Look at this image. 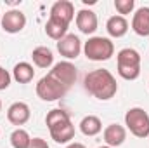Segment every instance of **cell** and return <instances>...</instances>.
<instances>
[{
	"label": "cell",
	"mask_w": 149,
	"mask_h": 148,
	"mask_svg": "<svg viewBox=\"0 0 149 148\" xmlns=\"http://www.w3.org/2000/svg\"><path fill=\"white\" fill-rule=\"evenodd\" d=\"M10 80H12V75L9 73L5 68L0 66V91H5L10 85Z\"/></svg>",
	"instance_id": "obj_22"
},
{
	"label": "cell",
	"mask_w": 149,
	"mask_h": 148,
	"mask_svg": "<svg viewBox=\"0 0 149 148\" xmlns=\"http://www.w3.org/2000/svg\"><path fill=\"white\" fill-rule=\"evenodd\" d=\"M31 59H33L35 66H38V68H49V66H52V63H54V54H52V51H50L49 47L40 45V47H35V49H33Z\"/></svg>",
	"instance_id": "obj_16"
},
{
	"label": "cell",
	"mask_w": 149,
	"mask_h": 148,
	"mask_svg": "<svg viewBox=\"0 0 149 148\" xmlns=\"http://www.w3.org/2000/svg\"><path fill=\"white\" fill-rule=\"evenodd\" d=\"M135 7V2L134 0H114V9L120 12V16L123 14H130Z\"/></svg>",
	"instance_id": "obj_21"
},
{
	"label": "cell",
	"mask_w": 149,
	"mask_h": 148,
	"mask_svg": "<svg viewBox=\"0 0 149 148\" xmlns=\"http://www.w3.org/2000/svg\"><path fill=\"white\" fill-rule=\"evenodd\" d=\"M45 33H47V37H50L52 40L59 42L63 37L68 35V26L61 25V23H57V21H54V19L49 18V21L45 23Z\"/></svg>",
	"instance_id": "obj_19"
},
{
	"label": "cell",
	"mask_w": 149,
	"mask_h": 148,
	"mask_svg": "<svg viewBox=\"0 0 149 148\" xmlns=\"http://www.w3.org/2000/svg\"><path fill=\"white\" fill-rule=\"evenodd\" d=\"M125 125L135 138L149 136V115L144 108H130L125 113Z\"/></svg>",
	"instance_id": "obj_5"
},
{
	"label": "cell",
	"mask_w": 149,
	"mask_h": 148,
	"mask_svg": "<svg viewBox=\"0 0 149 148\" xmlns=\"http://www.w3.org/2000/svg\"><path fill=\"white\" fill-rule=\"evenodd\" d=\"M118 75L125 80H135L141 75V54L135 49H121L116 56Z\"/></svg>",
	"instance_id": "obj_3"
},
{
	"label": "cell",
	"mask_w": 149,
	"mask_h": 148,
	"mask_svg": "<svg viewBox=\"0 0 149 148\" xmlns=\"http://www.w3.org/2000/svg\"><path fill=\"white\" fill-rule=\"evenodd\" d=\"M50 19L70 26V23L74 19V5L70 0H57L52 7H50Z\"/></svg>",
	"instance_id": "obj_9"
},
{
	"label": "cell",
	"mask_w": 149,
	"mask_h": 148,
	"mask_svg": "<svg viewBox=\"0 0 149 148\" xmlns=\"http://www.w3.org/2000/svg\"><path fill=\"white\" fill-rule=\"evenodd\" d=\"M83 87L88 94H92L94 98L101 99V101H108L118 92V84L116 78L113 77L109 70L99 68V70H92L85 75L83 78Z\"/></svg>",
	"instance_id": "obj_1"
},
{
	"label": "cell",
	"mask_w": 149,
	"mask_h": 148,
	"mask_svg": "<svg viewBox=\"0 0 149 148\" xmlns=\"http://www.w3.org/2000/svg\"><path fill=\"white\" fill-rule=\"evenodd\" d=\"M102 136H104V143H106L108 147H111V148L120 147V145H123L125 140H127V129H125L123 125H120V124H109V125L104 129Z\"/></svg>",
	"instance_id": "obj_13"
},
{
	"label": "cell",
	"mask_w": 149,
	"mask_h": 148,
	"mask_svg": "<svg viewBox=\"0 0 149 148\" xmlns=\"http://www.w3.org/2000/svg\"><path fill=\"white\" fill-rule=\"evenodd\" d=\"M57 51L66 59H74L81 52V42H80V38L76 37V35L68 33L66 37H63L57 42Z\"/></svg>",
	"instance_id": "obj_10"
},
{
	"label": "cell",
	"mask_w": 149,
	"mask_h": 148,
	"mask_svg": "<svg viewBox=\"0 0 149 148\" xmlns=\"http://www.w3.org/2000/svg\"><path fill=\"white\" fill-rule=\"evenodd\" d=\"M106 30L108 33L114 38H120L123 35H127L128 32V21L123 16H111L106 23Z\"/></svg>",
	"instance_id": "obj_15"
},
{
	"label": "cell",
	"mask_w": 149,
	"mask_h": 148,
	"mask_svg": "<svg viewBox=\"0 0 149 148\" xmlns=\"http://www.w3.org/2000/svg\"><path fill=\"white\" fill-rule=\"evenodd\" d=\"M31 143V136L28 134V131L17 127L12 134H10V145L12 148H28Z\"/></svg>",
	"instance_id": "obj_20"
},
{
	"label": "cell",
	"mask_w": 149,
	"mask_h": 148,
	"mask_svg": "<svg viewBox=\"0 0 149 148\" xmlns=\"http://www.w3.org/2000/svg\"><path fill=\"white\" fill-rule=\"evenodd\" d=\"M31 117V111L30 106L23 101H17V103H12L7 110V120L12 124V125H24Z\"/></svg>",
	"instance_id": "obj_12"
},
{
	"label": "cell",
	"mask_w": 149,
	"mask_h": 148,
	"mask_svg": "<svg viewBox=\"0 0 149 148\" xmlns=\"http://www.w3.org/2000/svg\"><path fill=\"white\" fill-rule=\"evenodd\" d=\"M97 25H99V21H97V14L94 11H90V9L78 11V14H76V26H78V30L81 33L92 35L97 30Z\"/></svg>",
	"instance_id": "obj_11"
},
{
	"label": "cell",
	"mask_w": 149,
	"mask_h": 148,
	"mask_svg": "<svg viewBox=\"0 0 149 148\" xmlns=\"http://www.w3.org/2000/svg\"><path fill=\"white\" fill-rule=\"evenodd\" d=\"M0 25H2V30L7 33H19L26 26V16L19 9H10L5 14H2Z\"/></svg>",
	"instance_id": "obj_8"
},
{
	"label": "cell",
	"mask_w": 149,
	"mask_h": 148,
	"mask_svg": "<svg viewBox=\"0 0 149 148\" xmlns=\"http://www.w3.org/2000/svg\"><path fill=\"white\" fill-rule=\"evenodd\" d=\"M0 19H2V18H0Z\"/></svg>",
	"instance_id": "obj_27"
},
{
	"label": "cell",
	"mask_w": 149,
	"mask_h": 148,
	"mask_svg": "<svg viewBox=\"0 0 149 148\" xmlns=\"http://www.w3.org/2000/svg\"><path fill=\"white\" fill-rule=\"evenodd\" d=\"M83 52L90 61H108L114 54V44L106 37H90L83 45Z\"/></svg>",
	"instance_id": "obj_4"
},
{
	"label": "cell",
	"mask_w": 149,
	"mask_h": 148,
	"mask_svg": "<svg viewBox=\"0 0 149 148\" xmlns=\"http://www.w3.org/2000/svg\"><path fill=\"white\" fill-rule=\"evenodd\" d=\"M80 131L85 134V136H95L102 131V122L99 117L95 115H87L81 118L80 122Z\"/></svg>",
	"instance_id": "obj_18"
},
{
	"label": "cell",
	"mask_w": 149,
	"mask_h": 148,
	"mask_svg": "<svg viewBox=\"0 0 149 148\" xmlns=\"http://www.w3.org/2000/svg\"><path fill=\"white\" fill-rule=\"evenodd\" d=\"M0 111H2V99H0Z\"/></svg>",
	"instance_id": "obj_26"
},
{
	"label": "cell",
	"mask_w": 149,
	"mask_h": 148,
	"mask_svg": "<svg viewBox=\"0 0 149 148\" xmlns=\"http://www.w3.org/2000/svg\"><path fill=\"white\" fill-rule=\"evenodd\" d=\"M132 30L141 37H149V7H141L135 11L132 18Z\"/></svg>",
	"instance_id": "obj_14"
},
{
	"label": "cell",
	"mask_w": 149,
	"mask_h": 148,
	"mask_svg": "<svg viewBox=\"0 0 149 148\" xmlns=\"http://www.w3.org/2000/svg\"><path fill=\"white\" fill-rule=\"evenodd\" d=\"M99 148H111V147H108V145H104V147H99Z\"/></svg>",
	"instance_id": "obj_25"
},
{
	"label": "cell",
	"mask_w": 149,
	"mask_h": 148,
	"mask_svg": "<svg viewBox=\"0 0 149 148\" xmlns=\"http://www.w3.org/2000/svg\"><path fill=\"white\" fill-rule=\"evenodd\" d=\"M45 124L50 131V136L56 143H70L74 138V125L70 118V113L61 108H54L47 113Z\"/></svg>",
	"instance_id": "obj_2"
},
{
	"label": "cell",
	"mask_w": 149,
	"mask_h": 148,
	"mask_svg": "<svg viewBox=\"0 0 149 148\" xmlns=\"http://www.w3.org/2000/svg\"><path fill=\"white\" fill-rule=\"evenodd\" d=\"M66 148H85V145H81V143H70Z\"/></svg>",
	"instance_id": "obj_24"
},
{
	"label": "cell",
	"mask_w": 149,
	"mask_h": 148,
	"mask_svg": "<svg viewBox=\"0 0 149 148\" xmlns=\"http://www.w3.org/2000/svg\"><path fill=\"white\" fill-rule=\"evenodd\" d=\"M66 92H68V89L63 84H59L57 80H54L49 73L42 77L37 84V96L43 101H57Z\"/></svg>",
	"instance_id": "obj_6"
},
{
	"label": "cell",
	"mask_w": 149,
	"mask_h": 148,
	"mask_svg": "<svg viewBox=\"0 0 149 148\" xmlns=\"http://www.w3.org/2000/svg\"><path fill=\"white\" fill-rule=\"evenodd\" d=\"M28 148H49V145H47V141L42 140V138H31V143H30Z\"/></svg>",
	"instance_id": "obj_23"
},
{
	"label": "cell",
	"mask_w": 149,
	"mask_h": 148,
	"mask_svg": "<svg viewBox=\"0 0 149 148\" xmlns=\"http://www.w3.org/2000/svg\"><path fill=\"white\" fill-rule=\"evenodd\" d=\"M12 77H14V80L19 82V84H30V82L33 80V77H35V70H33V66H31L30 63L21 61V63H17V65L14 66Z\"/></svg>",
	"instance_id": "obj_17"
},
{
	"label": "cell",
	"mask_w": 149,
	"mask_h": 148,
	"mask_svg": "<svg viewBox=\"0 0 149 148\" xmlns=\"http://www.w3.org/2000/svg\"><path fill=\"white\" fill-rule=\"evenodd\" d=\"M49 75L54 80H57L59 84H63L66 89H70L74 84V80H76V68H74L73 63H70V61H59V63H56L52 66V70L49 72Z\"/></svg>",
	"instance_id": "obj_7"
}]
</instances>
